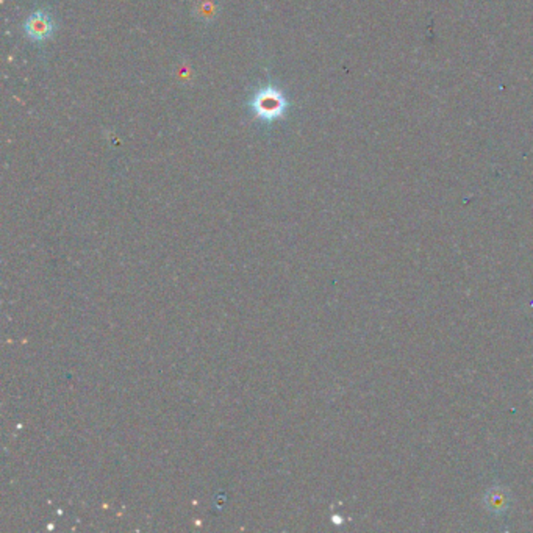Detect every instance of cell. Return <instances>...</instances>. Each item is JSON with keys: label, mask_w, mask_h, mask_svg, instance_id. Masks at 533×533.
I'll list each match as a JSON object with an SVG mask.
<instances>
[{"label": "cell", "mask_w": 533, "mask_h": 533, "mask_svg": "<svg viewBox=\"0 0 533 533\" xmlns=\"http://www.w3.org/2000/svg\"><path fill=\"white\" fill-rule=\"evenodd\" d=\"M251 110L254 111L255 118L260 119L261 123H275L282 119L288 111L289 104L277 86L268 85L260 88L251 99Z\"/></svg>", "instance_id": "6da1fadb"}, {"label": "cell", "mask_w": 533, "mask_h": 533, "mask_svg": "<svg viewBox=\"0 0 533 533\" xmlns=\"http://www.w3.org/2000/svg\"><path fill=\"white\" fill-rule=\"evenodd\" d=\"M55 32V22L52 16L44 10H38L25 19L24 33L32 43L41 44L53 36Z\"/></svg>", "instance_id": "7a4b0ae2"}, {"label": "cell", "mask_w": 533, "mask_h": 533, "mask_svg": "<svg viewBox=\"0 0 533 533\" xmlns=\"http://www.w3.org/2000/svg\"><path fill=\"white\" fill-rule=\"evenodd\" d=\"M487 507L492 511H504L507 508V496L499 494L497 490H492V496H487Z\"/></svg>", "instance_id": "3957f363"}]
</instances>
